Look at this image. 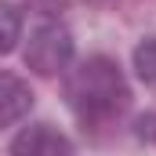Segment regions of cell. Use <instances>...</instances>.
<instances>
[{"mask_svg":"<svg viewBox=\"0 0 156 156\" xmlns=\"http://www.w3.org/2000/svg\"><path fill=\"white\" fill-rule=\"evenodd\" d=\"M66 102L83 127H105L127 109L131 91L116 62L94 55L66 76Z\"/></svg>","mask_w":156,"mask_h":156,"instance_id":"6da1fadb","label":"cell"},{"mask_svg":"<svg viewBox=\"0 0 156 156\" xmlns=\"http://www.w3.org/2000/svg\"><path fill=\"white\" fill-rule=\"evenodd\" d=\"M69 58H73V37H69L66 26L47 22V26H40L37 33L29 37L26 66L37 69L40 76H55V73H62V69L69 66Z\"/></svg>","mask_w":156,"mask_h":156,"instance_id":"7a4b0ae2","label":"cell"},{"mask_svg":"<svg viewBox=\"0 0 156 156\" xmlns=\"http://www.w3.org/2000/svg\"><path fill=\"white\" fill-rule=\"evenodd\" d=\"M11 156H69V138L51 123H33L15 134Z\"/></svg>","mask_w":156,"mask_h":156,"instance_id":"3957f363","label":"cell"},{"mask_svg":"<svg viewBox=\"0 0 156 156\" xmlns=\"http://www.w3.org/2000/svg\"><path fill=\"white\" fill-rule=\"evenodd\" d=\"M0 102H4V127H11V123L22 120V113H29L33 91L15 76V73H4L0 76Z\"/></svg>","mask_w":156,"mask_h":156,"instance_id":"277c9868","label":"cell"},{"mask_svg":"<svg viewBox=\"0 0 156 156\" xmlns=\"http://www.w3.org/2000/svg\"><path fill=\"white\" fill-rule=\"evenodd\" d=\"M134 69H138L142 83L156 87V37L142 40V44L134 47Z\"/></svg>","mask_w":156,"mask_h":156,"instance_id":"5b68a950","label":"cell"},{"mask_svg":"<svg viewBox=\"0 0 156 156\" xmlns=\"http://www.w3.org/2000/svg\"><path fill=\"white\" fill-rule=\"evenodd\" d=\"M0 18H4V51H15V44H18V11L11 7V4H4L0 7Z\"/></svg>","mask_w":156,"mask_h":156,"instance_id":"8992f818","label":"cell"},{"mask_svg":"<svg viewBox=\"0 0 156 156\" xmlns=\"http://www.w3.org/2000/svg\"><path fill=\"white\" fill-rule=\"evenodd\" d=\"M44 4H62V0H44Z\"/></svg>","mask_w":156,"mask_h":156,"instance_id":"52a82bcc","label":"cell"},{"mask_svg":"<svg viewBox=\"0 0 156 156\" xmlns=\"http://www.w3.org/2000/svg\"><path fill=\"white\" fill-rule=\"evenodd\" d=\"M91 4H109V0H91Z\"/></svg>","mask_w":156,"mask_h":156,"instance_id":"ba28073f","label":"cell"}]
</instances>
